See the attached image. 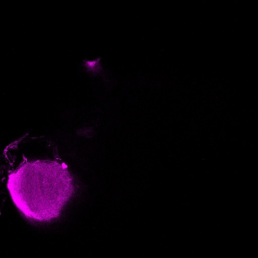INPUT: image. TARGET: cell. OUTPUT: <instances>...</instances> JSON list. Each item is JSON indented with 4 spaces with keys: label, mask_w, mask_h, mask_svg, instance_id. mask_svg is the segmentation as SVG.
Masks as SVG:
<instances>
[{
    "label": "cell",
    "mask_w": 258,
    "mask_h": 258,
    "mask_svg": "<svg viewBox=\"0 0 258 258\" xmlns=\"http://www.w3.org/2000/svg\"><path fill=\"white\" fill-rule=\"evenodd\" d=\"M8 187L13 202L25 217L42 222L60 215L73 189L68 171L51 161L21 166L10 176Z\"/></svg>",
    "instance_id": "1"
}]
</instances>
